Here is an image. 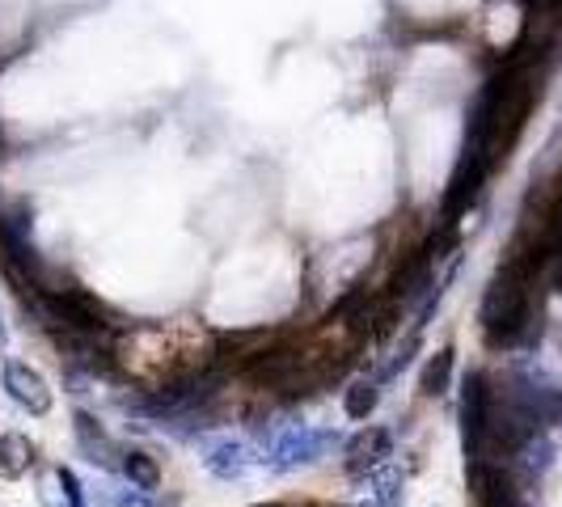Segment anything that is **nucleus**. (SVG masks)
<instances>
[{"label": "nucleus", "mask_w": 562, "mask_h": 507, "mask_svg": "<svg viewBox=\"0 0 562 507\" xmlns=\"http://www.w3.org/2000/svg\"><path fill=\"white\" fill-rule=\"evenodd\" d=\"M546 267L537 262L533 254L512 250V258L504 262V271L495 275V283L486 288L482 296V330H486V342L495 347H512L520 342L525 330L533 326V283Z\"/></svg>", "instance_id": "obj_1"}, {"label": "nucleus", "mask_w": 562, "mask_h": 507, "mask_svg": "<svg viewBox=\"0 0 562 507\" xmlns=\"http://www.w3.org/2000/svg\"><path fill=\"white\" fill-rule=\"evenodd\" d=\"M486 422H491V390H486L482 372H470L461 385V436H465L470 457H479L482 440H486Z\"/></svg>", "instance_id": "obj_2"}, {"label": "nucleus", "mask_w": 562, "mask_h": 507, "mask_svg": "<svg viewBox=\"0 0 562 507\" xmlns=\"http://www.w3.org/2000/svg\"><path fill=\"white\" fill-rule=\"evenodd\" d=\"M335 444V436H326V431H310V427H292V431H283L280 440H276V465L280 470H296V465H310L317 461L322 452Z\"/></svg>", "instance_id": "obj_3"}, {"label": "nucleus", "mask_w": 562, "mask_h": 507, "mask_svg": "<svg viewBox=\"0 0 562 507\" xmlns=\"http://www.w3.org/2000/svg\"><path fill=\"white\" fill-rule=\"evenodd\" d=\"M4 390L18 406H26L30 415H47L52 410V390L43 381V372H34L30 364H4Z\"/></svg>", "instance_id": "obj_4"}, {"label": "nucleus", "mask_w": 562, "mask_h": 507, "mask_svg": "<svg viewBox=\"0 0 562 507\" xmlns=\"http://www.w3.org/2000/svg\"><path fill=\"white\" fill-rule=\"evenodd\" d=\"M394 452V436L385 427H364L351 444H347V470L351 474H372L385 465V457Z\"/></svg>", "instance_id": "obj_5"}, {"label": "nucleus", "mask_w": 562, "mask_h": 507, "mask_svg": "<svg viewBox=\"0 0 562 507\" xmlns=\"http://www.w3.org/2000/svg\"><path fill=\"white\" fill-rule=\"evenodd\" d=\"M254 470V449L250 444H241V440H225V444H212L207 449V474H216V478H246Z\"/></svg>", "instance_id": "obj_6"}, {"label": "nucleus", "mask_w": 562, "mask_h": 507, "mask_svg": "<svg viewBox=\"0 0 562 507\" xmlns=\"http://www.w3.org/2000/svg\"><path fill=\"white\" fill-rule=\"evenodd\" d=\"M30 465H34V444H30V436L4 431V436H0V478L4 482L26 478Z\"/></svg>", "instance_id": "obj_7"}, {"label": "nucleus", "mask_w": 562, "mask_h": 507, "mask_svg": "<svg viewBox=\"0 0 562 507\" xmlns=\"http://www.w3.org/2000/svg\"><path fill=\"white\" fill-rule=\"evenodd\" d=\"M119 470L127 474L132 486H140V491H157V482H161V465H157L148 452H123Z\"/></svg>", "instance_id": "obj_8"}, {"label": "nucleus", "mask_w": 562, "mask_h": 507, "mask_svg": "<svg viewBox=\"0 0 562 507\" xmlns=\"http://www.w3.org/2000/svg\"><path fill=\"white\" fill-rule=\"evenodd\" d=\"M402 482L397 474H368V491L360 495V504L356 507H402V491H397Z\"/></svg>", "instance_id": "obj_9"}, {"label": "nucleus", "mask_w": 562, "mask_h": 507, "mask_svg": "<svg viewBox=\"0 0 562 507\" xmlns=\"http://www.w3.org/2000/svg\"><path fill=\"white\" fill-rule=\"evenodd\" d=\"M77 436H81V449L89 452V461L98 465H111V457H123V452H114V444L98 431V422L89 419V415H77Z\"/></svg>", "instance_id": "obj_10"}, {"label": "nucleus", "mask_w": 562, "mask_h": 507, "mask_svg": "<svg viewBox=\"0 0 562 507\" xmlns=\"http://www.w3.org/2000/svg\"><path fill=\"white\" fill-rule=\"evenodd\" d=\"M452 360H457V351H452V347H445V351H436V356L427 360V368H423V394L436 397V394H445V390H449Z\"/></svg>", "instance_id": "obj_11"}, {"label": "nucleus", "mask_w": 562, "mask_h": 507, "mask_svg": "<svg viewBox=\"0 0 562 507\" xmlns=\"http://www.w3.org/2000/svg\"><path fill=\"white\" fill-rule=\"evenodd\" d=\"M376 402H381V385L376 381H356L347 397H342V410L351 415V419H368L372 410H376Z\"/></svg>", "instance_id": "obj_12"}, {"label": "nucleus", "mask_w": 562, "mask_h": 507, "mask_svg": "<svg viewBox=\"0 0 562 507\" xmlns=\"http://www.w3.org/2000/svg\"><path fill=\"white\" fill-rule=\"evenodd\" d=\"M111 504H114V507H157V504H153V495H148V491H140V486H136L132 495H127V491H119V495H111Z\"/></svg>", "instance_id": "obj_13"}, {"label": "nucleus", "mask_w": 562, "mask_h": 507, "mask_svg": "<svg viewBox=\"0 0 562 507\" xmlns=\"http://www.w3.org/2000/svg\"><path fill=\"white\" fill-rule=\"evenodd\" d=\"M520 4L537 18H559L562 22V0H520Z\"/></svg>", "instance_id": "obj_14"}, {"label": "nucleus", "mask_w": 562, "mask_h": 507, "mask_svg": "<svg viewBox=\"0 0 562 507\" xmlns=\"http://www.w3.org/2000/svg\"><path fill=\"white\" fill-rule=\"evenodd\" d=\"M56 478H59V486L68 491V504H72V507H85V504H81V482L72 478V470H59Z\"/></svg>", "instance_id": "obj_15"}, {"label": "nucleus", "mask_w": 562, "mask_h": 507, "mask_svg": "<svg viewBox=\"0 0 562 507\" xmlns=\"http://www.w3.org/2000/svg\"><path fill=\"white\" fill-rule=\"evenodd\" d=\"M4 338H9V330H4V317H0V347H4Z\"/></svg>", "instance_id": "obj_16"}, {"label": "nucleus", "mask_w": 562, "mask_h": 507, "mask_svg": "<svg viewBox=\"0 0 562 507\" xmlns=\"http://www.w3.org/2000/svg\"><path fill=\"white\" fill-rule=\"evenodd\" d=\"M254 507H288V504H254Z\"/></svg>", "instance_id": "obj_17"}]
</instances>
